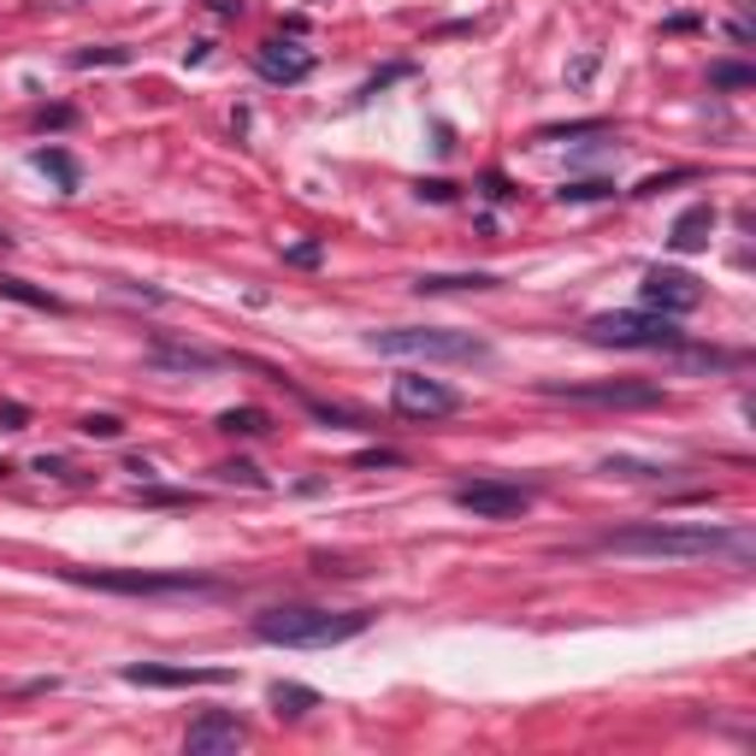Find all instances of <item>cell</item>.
I'll return each instance as SVG.
<instances>
[{
	"label": "cell",
	"mask_w": 756,
	"mask_h": 756,
	"mask_svg": "<svg viewBox=\"0 0 756 756\" xmlns=\"http://www.w3.org/2000/svg\"><path fill=\"white\" fill-rule=\"evenodd\" d=\"M603 556H650V561H703V556H733L750 561V532L745 526H627L597 538Z\"/></svg>",
	"instance_id": "cell-1"
},
{
	"label": "cell",
	"mask_w": 756,
	"mask_h": 756,
	"mask_svg": "<svg viewBox=\"0 0 756 756\" xmlns=\"http://www.w3.org/2000/svg\"><path fill=\"white\" fill-rule=\"evenodd\" d=\"M372 615L367 609H261L254 615V639L261 644H284V650H332V644H349L367 632Z\"/></svg>",
	"instance_id": "cell-2"
},
{
	"label": "cell",
	"mask_w": 756,
	"mask_h": 756,
	"mask_svg": "<svg viewBox=\"0 0 756 756\" xmlns=\"http://www.w3.org/2000/svg\"><path fill=\"white\" fill-rule=\"evenodd\" d=\"M372 355H402V360H455V367H473V360H491V343L473 332H443V325H390V332H367Z\"/></svg>",
	"instance_id": "cell-3"
},
{
	"label": "cell",
	"mask_w": 756,
	"mask_h": 756,
	"mask_svg": "<svg viewBox=\"0 0 756 756\" xmlns=\"http://www.w3.org/2000/svg\"><path fill=\"white\" fill-rule=\"evenodd\" d=\"M591 343H603V349H680V332L674 319L657 314V307H615V314H597L586 325Z\"/></svg>",
	"instance_id": "cell-4"
},
{
	"label": "cell",
	"mask_w": 756,
	"mask_h": 756,
	"mask_svg": "<svg viewBox=\"0 0 756 756\" xmlns=\"http://www.w3.org/2000/svg\"><path fill=\"white\" fill-rule=\"evenodd\" d=\"M390 408H397L402 420H450V414H461V397L443 378L402 372V378H390Z\"/></svg>",
	"instance_id": "cell-5"
},
{
	"label": "cell",
	"mask_w": 756,
	"mask_h": 756,
	"mask_svg": "<svg viewBox=\"0 0 756 756\" xmlns=\"http://www.w3.org/2000/svg\"><path fill=\"white\" fill-rule=\"evenodd\" d=\"M455 508H468L473 521H521L532 508V491L508 479H473V485H455Z\"/></svg>",
	"instance_id": "cell-6"
},
{
	"label": "cell",
	"mask_w": 756,
	"mask_h": 756,
	"mask_svg": "<svg viewBox=\"0 0 756 756\" xmlns=\"http://www.w3.org/2000/svg\"><path fill=\"white\" fill-rule=\"evenodd\" d=\"M77 586H95V591H118V597H160V591H208V579L196 574H83L72 567Z\"/></svg>",
	"instance_id": "cell-7"
},
{
	"label": "cell",
	"mask_w": 756,
	"mask_h": 756,
	"mask_svg": "<svg viewBox=\"0 0 756 756\" xmlns=\"http://www.w3.org/2000/svg\"><path fill=\"white\" fill-rule=\"evenodd\" d=\"M703 302V284L692 279V272L680 266H650L644 272V307H657V314H692V307Z\"/></svg>",
	"instance_id": "cell-8"
},
{
	"label": "cell",
	"mask_w": 756,
	"mask_h": 756,
	"mask_svg": "<svg viewBox=\"0 0 756 756\" xmlns=\"http://www.w3.org/2000/svg\"><path fill=\"white\" fill-rule=\"evenodd\" d=\"M544 397H561V402H591V408H657L662 390L657 385H544Z\"/></svg>",
	"instance_id": "cell-9"
},
{
	"label": "cell",
	"mask_w": 756,
	"mask_h": 756,
	"mask_svg": "<svg viewBox=\"0 0 756 756\" xmlns=\"http://www.w3.org/2000/svg\"><path fill=\"white\" fill-rule=\"evenodd\" d=\"M125 685H160V692H189V685H231V668H166V662H130Z\"/></svg>",
	"instance_id": "cell-10"
},
{
	"label": "cell",
	"mask_w": 756,
	"mask_h": 756,
	"mask_svg": "<svg viewBox=\"0 0 756 756\" xmlns=\"http://www.w3.org/2000/svg\"><path fill=\"white\" fill-rule=\"evenodd\" d=\"M249 745V727L237 715H201L196 727L183 733V750L189 756H237Z\"/></svg>",
	"instance_id": "cell-11"
},
{
	"label": "cell",
	"mask_w": 756,
	"mask_h": 756,
	"mask_svg": "<svg viewBox=\"0 0 756 756\" xmlns=\"http://www.w3.org/2000/svg\"><path fill=\"white\" fill-rule=\"evenodd\" d=\"M254 65H261V77H272V83H302L307 72H314V54L296 48V42H261Z\"/></svg>",
	"instance_id": "cell-12"
},
{
	"label": "cell",
	"mask_w": 756,
	"mask_h": 756,
	"mask_svg": "<svg viewBox=\"0 0 756 756\" xmlns=\"http://www.w3.org/2000/svg\"><path fill=\"white\" fill-rule=\"evenodd\" d=\"M148 360H154V367H171V372H213V367H225V355L196 349V343H171V337H154Z\"/></svg>",
	"instance_id": "cell-13"
},
{
	"label": "cell",
	"mask_w": 756,
	"mask_h": 756,
	"mask_svg": "<svg viewBox=\"0 0 756 756\" xmlns=\"http://www.w3.org/2000/svg\"><path fill=\"white\" fill-rule=\"evenodd\" d=\"M710 237H715V208H710V201H697V208H685L674 219L668 243H674L680 254H697V249H710Z\"/></svg>",
	"instance_id": "cell-14"
},
{
	"label": "cell",
	"mask_w": 756,
	"mask_h": 756,
	"mask_svg": "<svg viewBox=\"0 0 756 756\" xmlns=\"http://www.w3.org/2000/svg\"><path fill=\"white\" fill-rule=\"evenodd\" d=\"M496 272H420L414 290L420 296H450V290H496Z\"/></svg>",
	"instance_id": "cell-15"
},
{
	"label": "cell",
	"mask_w": 756,
	"mask_h": 756,
	"mask_svg": "<svg viewBox=\"0 0 756 756\" xmlns=\"http://www.w3.org/2000/svg\"><path fill=\"white\" fill-rule=\"evenodd\" d=\"M307 710H319V692H314V685H296V680H279V685H272V715H279V721H302Z\"/></svg>",
	"instance_id": "cell-16"
},
{
	"label": "cell",
	"mask_w": 756,
	"mask_h": 756,
	"mask_svg": "<svg viewBox=\"0 0 756 756\" xmlns=\"http://www.w3.org/2000/svg\"><path fill=\"white\" fill-rule=\"evenodd\" d=\"M30 166L48 171V178H54V183L65 189V196H72V189L83 183V171H77V160H72L65 148H36V154H30Z\"/></svg>",
	"instance_id": "cell-17"
},
{
	"label": "cell",
	"mask_w": 756,
	"mask_h": 756,
	"mask_svg": "<svg viewBox=\"0 0 756 756\" xmlns=\"http://www.w3.org/2000/svg\"><path fill=\"white\" fill-rule=\"evenodd\" d=\"M579 136H615L609 118H574V125H544L538 143H579Z\"/></svg>",
	"instance_id": "cell-18"
},
{
	"label": "cell",
	"mask_w": 756,
	"mask_h": 756,
	"mask_svg": "<svg viewBox=\"0 0 756 756\" xmlns=\"http://www.w3.org/2000/svg\"><path fill=\"white\" fill-rule=\"evenodd\" d=\"M219 432H231V438H261V432H266V414H261V408H225V414H219Z\"/></svg>",
	"instance_id": "cell-19"
},
{
	"label": "cell",
	"mask_w": 756,
	"mask_h": 756,
	"mask_svg": "<svg viewBox=\"0 0 756 756\" xmlns=\"http://www.w3.org/2000/svg\"><path fill=\"white\" fill-rule=\"evenodd\" d=\"M0 296L24 302V307H48V314H60V296H48V290H30L24 279H0Z\"/></svg>",
	"instance_id": "cell-20"
},
{
	"label": "cell",
	"mask_w": 756,
	"mask_h": 756,
	"mask_svg": "<svg viewBox=\"0 0 756 756\" xmlns=\"http://www.w3.org/2000/svg\"><path fill=\"white\" fill-rule=\"evenodd\" d=\"M213 473L225 479V485H249V491H266V473L254 468V461H219Z\"/></svg>",
	"instance_id": "cell-21"
},
{
	"label": "cell",
	"mask_w": 756,
	"mask_h": 756,
	"mask_svg": "<svg viewBox=\"0 0 756 756\" xmlns=\"http://www.w3.org/2000/svg\"><path fill=\"white\" fill-rule=\"evenodd\" d=\"M556 196H561V201H609L615 183H609V178H579V183H561Z\"/></svg>",
	"instance_id": "cell-22"
},
{
	"label": "cell",
	"mask_w": 756,
	"mask_h": 756,
	"mask_svg": "<svg viewBox=\"0 0 756 756\" xmlns=\"http://www.w3.org/2000/svg\"><path fill=\"white\" fill-rule=\"evenodd\" d=\"M710 83H715V90H750L756 72H750V65H727V60H721V65H710Z\"/></svg>",
	"instance_id": "cell-23"
},
{
	"label": "cell",
	"mask_w": 756,
	"mask_h": 756,
	"mask_svg": "<svg viewBox=\"0 0 756 756\" xmlns=\"http://www.w3.org/2000/svg\"><path fill=\"white\" fill-rule=\"evenodd\" d=\"M118 432H125V420H118V414H90V420H83V438H101V443H113Z\"/></svg>",
	"instance_id": "cell-24"
},
{
	"label": "cell",
	"mask_w": 756,
	"mask_h": 756,
	"mask_svg": "<svg viewBox=\"0 0 756 756\" xmlns=\"http://www.w3.org/2000/svg\"><path fill=\"white\" fill-rule=\"evenodd\" d=\"M130 60V48H83L77 65H125Z\"/></svg>",
	"instance_id": "cell-25"
},
{
	"label": "cell",
	"mask_w": 756,
	"mask_h": 756,
	"mask_svg": "<svg viewBox=\"0 0 756 756\" xmlns=\"http://www.w3.org/2000/svg\"><path fill=\"white\" fill-rule=\"evenodd\" d=\"M685 178H692V171H685V166H674V171H662V178H644L639 189H632V196H662L668 183H685Z\"/></svg>",
	"instance_id": "cell-26"
},
{
	"label": "cell",
	"mask_w": 756,
	"mask_h": 756,
	"mask_svg": "<svg viewBox=\"0 0 756 756\" xmlns=\"http://www.w3.org/2000/svg\"><path fill=\"white\" fill-rule=\"evenodd\" d=\"M24 402H0V432H24Z\"/></svg>",
	"instance_id": "cell-27"
},
{
	"label": "cell",
	"mask_w": 756,
	"mask_h": 756,
	"mask_svg": "<svg viewBox=\"0 0 756 756\" xmlns=\"http://www.w3.org/2000/svg\"><path fill=\"white\" fill-rule=\"evenodd\" d=\"M319 243H296V249H290V266H319Z\"/></svg>",
	"instance_id": "cell-28"
},
{
	"label": "cell",
	"mask_w": 756,
	"mask_h": 756,
	"mask_svg": "<svg viewBox=\"0 0 756 756\" xmlns=\"http://www.w3.org/2000/svg\"><path fill=\"white\" fill-rule=\"evenodd\" d=\"M360 468H402V455L397 450H367V455H360Z\"/></svg>",
	"instance_id": "cell-29"
},
{
	"label": "cell",
	"mask_w": 756,
	"mask_h": 756,
	"mask_svg": "<svg viewBox=\"0 0 756 756\" xmlns=\"http://www.w3.org/2000/svg\"><path fill=\"white\" fill-rule=\"evenodd\" d=\"M397 77H408V65H390V72H378V77H372L360 95H378V90H385V83H397Z\"/></svg>",
	"instance_id": "cell-30"
},
{
	"label": "cell",
	"mask_w": 756,
	"mask_h": 756,
	"mask_svg": "<svg viewBox=\"0 0 756 756\" xmlns=\"http://www.w3.org/2000/svg\"><path fill=\"white\" fill-rule=\"evenodd\" d=\"M420 196H432V201H450V196H455V183H443V178H432V183H420Z\"/></svg>",
	"instance_id": "cell-31"
}]
</instances>
